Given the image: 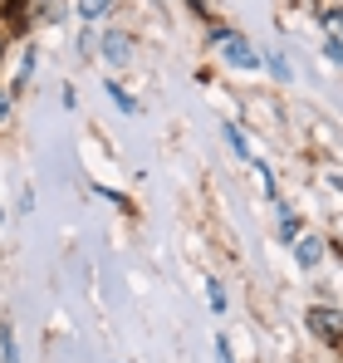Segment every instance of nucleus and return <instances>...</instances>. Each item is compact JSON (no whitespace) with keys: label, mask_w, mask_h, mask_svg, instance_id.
Returning a JSON list of instances; mask_svg holds the SVG:
<instances>
[{"label":"nucleus","mask_w":343,"mask_h":363,"mask_svg":"<svg viewBox=\"0 0 343 363\" xmlns=\"http://www.w3.org/2000/svg\"><path fill=\"white\" fill-rule=\"evenodd\" d=\"M211 45H216V50H221V55H226V64H235V69H245V74H255V69H260V50H255V45H250V40H245V35H235V30H226V25H216V30H211Z\"/></svg>","instance_id":"1"},{"label":"nucleus","mask_w":343,"mask_h":363,"mask_svg":"<svg viewBox=\"0 0 343 363\" xmlns=\"http://www.w3.org/2000/svg\"><path fill=\"white\" fill-rule=\"evenodd\" d=\"M309 329H314L324 344H339L343 339V314L329 309V304H314V309H309Z\"/></svg>","instance_id":"2"},{"label":"nucleus","mask_w":343,"mask_h":363,"mask_svg":"<svg viewBox=\"0 0 343 363\" xmlns=\"http://www.w3.org/2000/svg\"><path fill=\"white\" fill-rule=\"evenodd\" d=\"M99 50H103V55H108V60H113V64H133V40H128L123 30H108Z\"/></svg>","instance_id":"3"},{"label":"nucleus","mask_w":343,"mask_h":363,"mask_svg":"<svg viewBox=\"0 0 343 363\" xmlns=\"http://www.w3.org/2000/svg\"><path fill=\"white\" fill-rule=\"evenodd\" d=\"M294 255H299L304 270H314V265L324 260V241H319V236H294Z\"/></svg>","instance_id":"4"},{"label":"nucleus","mask_w":343,"mask_h":363,"mask_svg":"<svg viewBox=\"0 0 343 363\" xmlns=\"http://www.w3.org/2000/svg\"><path fill=\"white\" fill-rule=\"evenodd\" d=\"M319 25H324L329 40H339V45H343V5H324V10H319Z\"/></svg>","instance_id":"5"},{"label":"nucleus","mask_w":343,"mask_h":363,"mask_svg":"<svg viewBox=\"0 0 343 363\" xmlns=\"http://www.w3.org/2000/svg\"><path fill=\"white\" fill-rule=\"evenodd\" d=\"M108 5L113 0H79L74 10H79V20H99V15H108Z\"/></svg>","instance_id":"6"},{"label":"nucleus","mask_w":343,"mask_h":363,"mask_svg":"<svg viewBox=\"0 0 343 363\" xmlns=\"http://www.w3.org/2000/svg\"><path fill=\"white\" fill-rule=\"evenodd\" d=\"M206 300H211V314H226V290H221V280H216V275L206 280Z\"/></svg>","instance_id":"7"},{"label":"nucleus","mask_w":343,"mask_h":363,"mask_svg":"<svg viewBox=\"0 0 343 363\" xmlns=\"http://www.w3.org/2000/svg\"><path fill=\"white\" fill-rule=\"evenodd\" d=\"M226 143L235 147V157H240V162H255V157H250V143H245V138H240V128H230V123H226Z\"/></svg>","instance_id":"8"},{"label":"nucleus","mask_w":343,"mask_h":363,"mask_svg":"<svg viewBox=\"0 0 343 363\" xmlns=\"http://www.w3.org/2000/svg\"><path fill=\"white\" fill-rule=\"evenodd\" d=\"M108 99H113L118 108H123V113H128V118H133V113H137V99H128V94H123V89H118L113 79H108Z\"/></svg>","instance_id":"9"},{"label":"nucleus","mask_w":343,"mask_h":363,"mask_svg":"<svg viewBox=\"0 0 343 363\" xmlns=\"http://www.w3.org/2000/svg\"><path fill=\"white\" fill-rule=\"evenodd\" d=\"M299 236V216L294 211H280V241H294Z\"/></svg>","instance_id":"10"},{"label":"nucleus","mask_w":343,"mask_h":363,"mask_svg":"<svg viewBox=\"0 0 343 363\" xmlns=\"http://www.w3.org/2000/svg\"><path fill=\"white\" fill-rule=\"evenodd\" d=\"M265 64H270V74H275V79H294V69H289L285 55H265Z\"/></svg>","instance_id":"11"},{"label":"nucleus","mask_w":343,"mask_h":363,"mask_svg":"<svg viewBox=\"0 0 343 363\" xmlns=\"http://www.w3.org/2000/svg\"><path fill=\"white\" fill-rule=\"evenodd\" d=\"M0 354H5V363H20V354H15V339H10V324H0Z\"/></svg>","instance_id":"12"},{"label":"nucleus","mask_w":343,"mask_h":363,"mask_svg":"<svg viewBox=\"0 0 343 363\" xmlns=\"http://www.w3.org/2000/svg\"><path fill=\"white\" fill-rule=\"evenodd\" d=\"M10 118H15V94H10V89H0V128H5Z\"/></svg>","instance_id":"13"},{"label":"nucleus","mask_w":343,"mask_h":363,"mask_svg":"<svg viewBox=\"0 0 343 363\" xmlns=\"http://www.w3.org/2000/svg\"><path fill=\"white\" fill-rule=\"evenodd\" d=\"M324 60H334L343 69V45H339V40H324Z\"/></svg>","instance_id":"14"},{"label":"nucleus","mask_w":343,"mask_h":363,"mask_svg":"<svg viewBox=\"0 0 343 363\" xmlns=\"http://www.w3.org/2000/svg\"><path fill=\"white\" fill-rule=\"evenodd\" d=\"M216 363H235V359H230V344H226V339H216Z\"/></svg>","instance_id":"15"},{"label":"nucleus","mask_w":343,"mask_h":363,"mask_svg":"<svg viewBox=\"0 0 343 363\" xmlns=\"http://www.w3.org/2000/svg\"><path fill=\"white\" fill-rule=\"evenodd\" d=\"M0 60H5V40H0Z\"/></svg>","instance_id":"16"},{"label":"nucleus","mask_w":343,"mask_h":363,"mask_svg":"<svg viewBox=\"0 0 343 363\" xmlns=\"http://www.w3.org/2000/svg\"><path fill=\"white\" fill-rule=\"evenodd\" d=\"M15 5H25V0H15Z\"/></svg>","instance_id":"17"}]
</instances>
